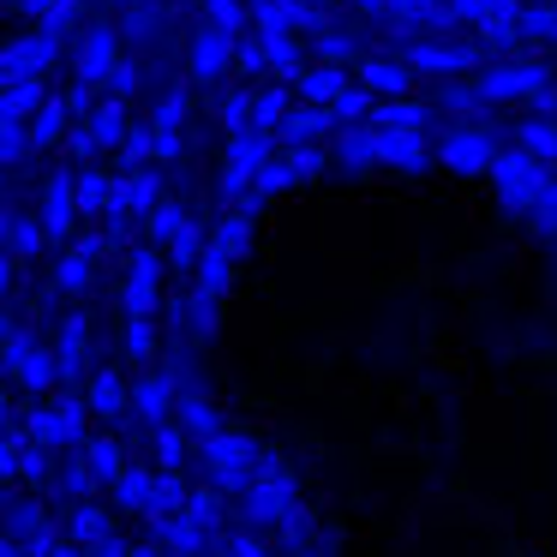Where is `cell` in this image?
<instances>
[{
    "label": "cell",
    "mask_w": 557,
    "mask_h": 557,
    "mask_svg": "<svg viewBox=\"0 0 557 557\" xmlns=\"http://www.w3.org/2000/svg\"><path fill=\"white\" fill-rule=\"evenodd\" d=\"M437 157L449 162V169H492V138L485 133H456V138H444V150H437Z\"/></svg>",
    "instance_id": "obj_3"
},
{
    "label": "cell",
    "mask_w": 557,
    "mask_h": 557,
    "mask_svg": "<svg viewBox=\"0 0 557 557\" xmlns=\"http://www.w3.org/2000/svg\"><path fill=\"white\" fill-rule=\"evenodd\" d=\"M516 138H521V150H533V157H545V162L557 157V133H552L545 121H521Z\"/></svg>",
    "instance_id": "obj_5"
},
{
    "label": "cell",
    "mask_w": 557,
    "mask_h": 557,
    "mask_svg": "<svg viewBox=\"0 0 557 557\" xmlns=\"http://www.w3.org/2000/svg\"><path fill=\"white\" fill-rule=\"evenodd\" d=\"M372 126H425V109H408V102L396 109V102H389V109L372 114Z\"/></svg>",
    "instance_id": "obj_6"
},
{
    "label": "cell",
    "mask_w": 557,
    "mask_h": 557,
    "mask_svg": "<svg viewBox=\"0 0 557 557\" xmlns=\"http://www.w3.org/2000/svg\"><path fill=\"white\" fill-rule=\"evenodd\" d=\"M360 78H366V90H396V97L408 90V66L401 61H366Z\"/></svg>",
    "instance_id": "obj_4"
},
{
    "label": "cell",
    "mask_w": 557,
    "mask_h": 557,
    "mask_svg": "<svg viewBox=\"0 0 557 557\" xmlns=\"http://www.w3.org/2000/svg\"><path fill=\"white\" fill-rule=\"evenodd\" d=\"M521 90H545V66L528 61V66H492L480 78V97L485 102H504V97H521Z\"/></svg>",
    "instance_id": "obj_1"
},
{
    "label": "cell",
    "mask_w": 557,
    "mask_h": 557,
    "mask_svg": "<svg viewBox=\"0 0 557 557\" xmlns=\"http://www.w3.org/2000/svg\"><path fill=\"white\" fill-rule=\"evenodd\" d=\"M342 90V78L336 73H318V78H306V97H336Z\"/></svg>",
    "instance_id": "obj_7"
},
{
    "label": "cell",
    "mask_w": 557,
    "mask_h": 557,
    "mask_svg": "<svg viewBox=\"0 0 557 557\" xmlns=\"http://www.w3.org/2000/svg\"><path fill=\"white\" fill-rule=\"evenodd\" d=\"M408 61H413V73L449 78V73H468L473 66V49H461V42H413Z\"/></svg>",
    "instance_id": "obj_2"
}]
</instances>
